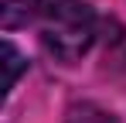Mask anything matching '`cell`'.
Listing matches in <instances>:
<instances>
[{
    "instance_id": "1",
    "label": "cell",
    "mask_w": 126,
    "mask_h": 123,
    "mask_svg": "<svg viewBox=\"0 0 126 123\" xmlns=\"http://www.w3.org/2000/svg\"><path fill=\"white\" fill-rule=\"evenodd\" d=\"M44 48L62 62H75L95 41V14L85 0H44Z\"/></svg>"
},
{
    "instance_id": "2",
    "label": "cell",
    "mask_w": 126,
    "mask_h": 123,
    "mask_svg": "<svg viewBox=\"0 0 126 123\" xmlns=\"http://www.w3.org/2000/svg\"><path fill=\"white\" fill-rule=\"evenodd\" d=\"M41 0H0V17H3V27H17L38 10Z\"/></svg>"
},
{
    "instance_id": "3",
    "label": "cell",
    "mask_w": 126,
    "mask_h": 123,
    "mask_svg": "<svg viewBox=\"0 0 126 123\" xmlns=\"http://www.w3.org/2000/svg\"><path fill=\"white\" fill-rule=\"evenodd\" d=\"M3 65H7V82H3V89L10 92L14 89V82H17V75H21V68H24V58H21V51L10 44V41H3Z\"/></svg>"
},
{
    "instance_id": "4",
    "label": "cell",
    "mask_w": 126,
    "mask_h": 123,
    "mask_svg": "<svg viewBox=\"0 0 126 123\" xmlns=\"http://www.w3.org/2000/svg\"><path fill=\"white\" fill-rule=\"evenodd\" d=\"M68 123H119L112 113H106V109H99V106H79L72 116H68Z\"/></svg>"
}]
</instances>
